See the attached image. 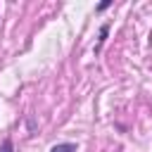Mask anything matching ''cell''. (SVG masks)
I'll return each mask as SVG.
<instances>
[{
  "mask_svg": "<svg viewBox=\"0 0 152 152\" xmlns=\"http://www.w3.org/2000/svg\"><path fill=\"white\" fill-rule=\"evenodd\" d=\"M50 152H76V142H59Z\"/></svg>",
  "mask_w": 152,
  "mask_h": 152,
  "instance_id": "cell-1",
  "label": "cell"
},
{
  "mask_svg": "<svg viewBox=\"0 0 152 152\" xmlns=\"http://www.w3.org/2000/svg\"><path fill=\"white\" fill-rule=\"evenodd\" d=\"M107 33H109V26L104 24V26L100 28V38H97V45H95V52H100V50H102V45H104V40H107Z\"/></svg>",
  "mask_w": 152,
  "mask_h": 152,
  "instance_id": "cell-2",
  "label": "cell"
},
{
  "mask_svg": "<svg viewBox=\"0 0 152 152\" xmlns=\"http://www.w3.org/2000/svg\"><path fill=\"white\" fill-rule=\"evenodd\" d=\"M0 152H14V145H12V140H10V138H5V140H2Z\"/></svg>",
  "mask_w": 152,
  "mask_h": 152,
  "instance_id": "cell-3",
  "label": "cell"
},
{
  "mask_svg": "<svg viewBox=\"0 0 152 152\" xmlns=\"http://www.w3.org/2000/svg\"><path fill=\"white\" fill-rule=\"evenodd\" d=\"M109 5H112V0H104V2H100V5H97V10H107Z\"/></svg>",
  "mask_w": 152,
  "mask_h": 152,
  "instance_id": "cell-4",
  "label": "cell"
}]
</instances>
